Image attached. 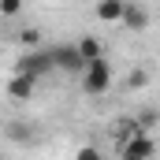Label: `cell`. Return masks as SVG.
I'll return each instance as SVG.
<instances>
[{
	"label": "cell",
	"instance_id": "8992f818",
	"mask_svg": "<svg viewBox=\"0 0 160 160\" xmlns=\"http://www.w3.org/2000/svg\"><path fill=\"white\" fill-rule=\"evenodd\" d=\"M127 30H134V34H142V30H149V11L142 8V4H130L127 0V8H123V19H119Z\"/></svg>",
	"mask_w": 160,
	"mask_h": 160
},
{
	"label": "cell",
	"instance_id": "9c48e42d",
	"mask_svg": "<svg viewBox=\"0 0 160 160\" xmlns=\"http://www.w3.org/2000/svg\"><path fill=\"white\" fill-rule=\"evenodd\" d=\"M75 45H78V52H82V60H86V63H89V60H97V56H104V52H101V41L89 38V34H86V38H78Z\"/></svg>",
	"mask_w": 160,
	"mask_h": 160
},
{
	"label": "cell",
	"instance_id": "3957f363",
	"mask_svg": "<svg viewBox=\"0 0 160 160\" xmlns=\"http://www.w3.org/2000/svg\"><path fill=\"white\" fill-rule=\"evenodd\" d=\"M116 153H119L123 160H149L153 153H157V142L149 138V130H138L134 138H127V142L116 145Z\"/></svg>",
	"mask_w": 160,
	"mask_h": 160
},
{
	"label": "cell",
	"instance_id": "ba28073f",
	"mask_svg": "<svg viewBox=\"0 0 160 160\" xmlns=\"http://www.w3.org/2000/svg\"><path fill=\"white\" fill-rule=\"evenodd\" d=\"M123 8H127V0H97V19L101 22H119L123 19Z\"/></svg>",
	"mask_w": 160,
	"mask_h": 160
},
{
	"label": "cell",
	"instance_id": "9a60e30c",
	"mask_svg": "<svg viewBox=\"0 0 160 160\" xmlns=\"http://www.w3.org/2000/svg\"><path fill=\"white\" fill-rule=\"evenodd\" d=\"M78 160H97V149H93V145H82V149H78Z\"/></svg>",
	"mask_w": 160,
	"mask_h": 160
},
{
	"label": "cell",
	"instance_id": "5bb4252c",
	"mask_svg": "<svg viewBox=\"0 0 160 160\" xmlns=\"http://www.w3.org/2000/svg\"><path fill=\"white\" fill-rule=\"evenodd\" d=\"M26 130H30V127H22V123H15V127H11V138H15V142H26V138H30Z\"/></svg>",
	"mask_w": 160,
	"mask_h": 160
},
{
	"label": "cell",
	"instance_id": "30bf717a",
	"mask_svg": "<svg viewBox=\"0 0 160 160\" xmlns=\"http://www.w3.org/2000/svg\"><path fill=\"white\" fill-rule=\"evenodd\" d=\"M134 119H138V127H142V130H153V127H160V112H157V108H142Z\"/></svg>",
	"mask_w": 160,
	"mask_h": 160
},
{
	"label": "cell",
	"instance_id": "4fadbf2b",
	"mask_svg": "<svg viewBox=\"0 0 160 160\" xmlns=\"http://www.w3.org/2000/svg\"><path fill=\"white\" fill-rule=\"evenodd\" d=\"M19 41H22L26 48H34V45H41V30H22V34H19Z\"/></svg>",
	"mask_w": 160,
	"mask_h": 160
},
{
	"label": "cell",
	"instance_id": "277c9868",
	"mask_svg": "<svg viewBox=\"0 0 160 160\" xmlns=\"http://www.w3.org/2000/svg\"><path fill=\"white\" fill-rule=\"evenodd\" d=\"M52 60H56V71H63V75H82V67H86V60H82L75 41L71 45H56L52 48Z\"/></svg>",
	"mask_w": 160,
	"mask_h": 160
},
{
	"label": "cell",
	"instance_id": "7a4b0ae2",
	"mask_svg": "<svg viewBox=\"0 0 160 160\" xmlns=\"http://www.w3.org/2000/svg\"><path fill=\"white\" fill-rule=\"evenodd\" d=\"M82 89H86L89 97H101V93L112 89V63H108L104 56H97V60H89V63L82 67Z\"/></svg>",
	"mask_w": 160,
	"mask_h": 160
},
{
	"label": "cell",
	"instance_id": "5b68a950",
	"mask_svg": "<svg viewBox=\"0 0 160 160\" xmlns=\"http://www.w3.org/2000/svg\"><path fill=\"white\" fill-rule=\"evenodd\" d=\"M34 89H38V78H30V75H22V71H15V75L8 78V97H15V101H30Z\"/></svg>",
	"mask_w": 160,
	"mask_h": 160
},
{
	"label": "cell",
	"instance_id": "6da1fadb",
	"mask_svg": "<svg viewBox=\"0 0 160 160\" xmlns=\"http://www.w3.org/2000/svg\"><path fill=\"white\" fill-rule=\"evenodd\" d=\"M15 71H22V75H30V78H48L52 71H56V60H52V48H41V45H34V48H26L22 56H19V63H15Z\"/></svg>",
	"mask_w": 160,
	"mask_h": 160
},
{
	"label": "cell",
	"instance_id": "52a82bcc",
	"mask_svg": "<svg viewBox=\"0 0 160 160\" xmlns=\"http://www.w3.org/2000/svg\"><path fill=\"white\" fill-rule=\"evenodd\" d=\"M108 130H112V142L119 145V142H127V138H134L142 127H138V119H134V116H123V119H112V127H108Z\"/></svg>",
	"mask_w": 160,
	"mask_h": 160
},
{
	"label": "cell",
	"instance_id": "8fae6325",
	"mask_svg": "<svg viewBox=\"0 0 160 160\" xmlns=\"http://www.w3.org/2000/svg\"><path fill=\"white\" fill-rule=\"evenodd\" d=\"M145 82H149V71H145V67H134V71L127 75V86H130V89H142Z\"/></svg>",
	"mask_w": 160,
	"mask_h": 160
},
{
	"label": "cell",
	"instance_id": "7c38bea8",
	"mask_svg": "<svg viewBox=\"0 0 160 160\" xmlns=\"http://www.w3.org/2000/svg\"><path fill=\"white\" fill-rule=\"evenodd\" d=\"M19 11H22V0H0V15L4 19H15Z\"/></svg>",
	"mask_w": 160,
	"mask_h": 160
}]
</instances>
